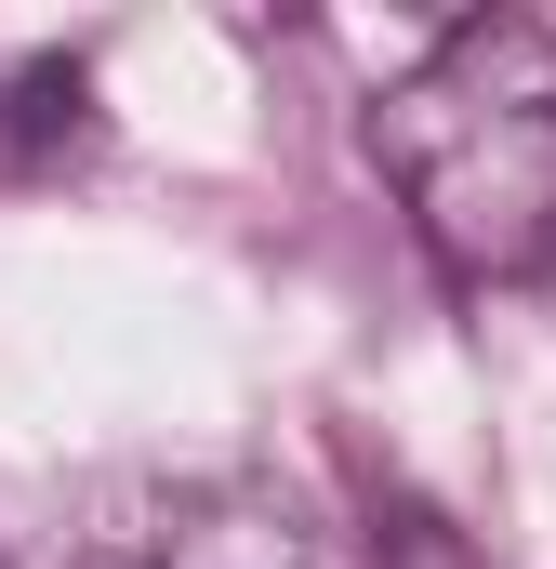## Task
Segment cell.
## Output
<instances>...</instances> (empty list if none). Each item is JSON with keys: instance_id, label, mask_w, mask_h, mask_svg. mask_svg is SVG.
I'll list each match as a JSON object with an SVG mask.
<instances>
[{"instance_id": "7a4b0ae2", "label": "cell", "mask_w": 556, "mask_h": 569, "mask_svg": "<svg viewBox=\"0 0 556 569\" xmlns=\"http://www.w3.org/2000/svg\"><path fill=\"white\" fill-rule=\"evenodd\" d=\"M146 569H358V557H345V530H331L291 477H199V490L159 517Z\"/></svg>"}, {"instance_id": "6da1fadb", "label": "cell", "mask_w": 556, "mask_h": 569, "mask_svg": "<svg viewBox=\"0 0 556 569\" xmlns=\"http://www.w3.org/2000/svg\"><path fill=\"white\" fill-rule=\"evenodd\" d=\"M371 172L464 291L556 279V27L464 13L371 93Z\"/></svg>"}]
</instances>
